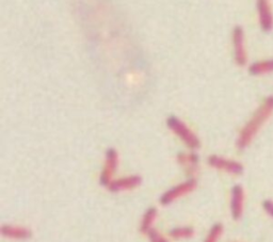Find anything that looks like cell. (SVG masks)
Segmentation results:
<instances>
[{"label": "cell", "instance_id": "obj_4", "mask_svg": "<svg viewBox=\"0 0 273 242\" xmlns=\"http://www.w3.org/2000/svg\"><path fill=\"white\" fill-rule=\"evenodd\" d=\"M234 47H235V59L239 65H244L246 62V55L243 46V30L241 27L237 26L233 33Z\"/></svg>", "mask_w": 273, "mask_h": 242}, {"label": "cell", "instance_id": "obj_3", "mask_svg": "<svg viewBox=\"0 0 273 242\" xmlns=\"http://www.w3.org/2000/svg\"><path fill=\"white\" fill-rule=\"evenodd\" d=\"M208 163L210 166H213L217 169L224 170V171L230 172L232 174L239 175L243 172V167L241 164L237 163L233 160H226L224 158L218 157V156H210L208 159Z\"/></svg>", "mask_w": 273, "mask_h": 242}, {"label": "cell", "instance_id": "obj_1", "mask_svg": "<svg viewBox=\"0 0 273 242\" xmlns=\"http://www.w3.org/2000/svg\"><path fill=\"white\" fill-rule=\"evenodd\" d=\"M273 112V96H269L266 98L265 102L254 113L250 122L245 125V127L242 129L240 137L237 142V145L239 148H244L249 145L251 140L254 138L255 134L257 133L258 129L261 127V125L266 122V120Z\"/></svg>", "mask_w": 273, "mask_h": 242}, {"label": "cell", "instance_id": "obj_11", "mask_svg": "<svg viewBox=\"0 0 273 242\" xmlns=\"http://www.w3.org/2000/svg\"><path fill=\"white\" fill-rule=\"evenodd\" d=\"M3 232L7 236H11V237H25L28 234L27 230L22 229V228H15L11 226H6L3 228Z\"/></svg>", "mask_w": 273, "mask_h": 242}, {"label": "cell", "instance_id": "obj_5", "mask_svg": "<svg viewBox=\"0 0 273 242\" xmlns=\"http://www.w3.org/2000/svg\"><path fill=\"white\" fill-rule=\"evenodd\" d=\"M231 209L233 218L235 220H238L241 217L243 209V189L239 185H236L232 189Z\"/></svg>", "mask_w": 273, "mask_h": 242}, {"label": "cell", "instance_id": "obj_10", "mask_svg": "<svg viewBox=\"0 0 273 242\" xmlns=\"http://www.w3.org/2000/svg\"><path fill=\"white\" fill-rule=\"evenodd\" d=\"M249 71L252 75H260L269 73V71H273V59L256 62V63H254L250 66Z\"/></svg>", "mask_w": 273, "mask_h": 242}, {"label": "cell", "instance_id": "obj_8", "mask_svg": "<svg viewBox=\"0 0 273 242\" xmlns=\"http://www.w3.org/2000/svg\"><path fill=\"white\" fill-rule=\"evenodd\" d=\"M196 186V183L193 181H189L187 183H185L178 187L174 188V189L170 190L169 192H166L162 198H161V203L163 204H168L170 202H172L173 200H175L176 198H178V196L185 194V193H188L189 191H191L193 188H195Z\"/></svg>", "mask_w": 273, "mask_h": 242}, {"label": "cell", "instance_id": "obj_2", "mask_svg": "<svg viewBox=\"0 0 273 242\" xmlns=\"http://www.w3.org/2000/svg\"><path fill=\"white\" fill-rule=\"evenodd\" d=\"M168 127L172 129L178 137L181 138V140L186 143V144L191 148H199L201 146V143L199 138L196 136L193 131L186 126V124L178 120L176 116L171 115L166 121Z\"/></svg>", "mask_w": 273, "mask_h": 242}, {"label": "cell", "instance_id": "obj_12", "mask_svg": "<svg viewBox=\"0 0 273 242\" xmlns=\"http://www.w3.org/2000/svg\"><path fill=\"white\" fill-rule=\"evenodd\" d=\"M178 161L185 166H195L198 163V156L196 154H180L178 155Z\"/></svg>", "mask_w": 273, "mask_h": 242}, {"label": "cell", "instance_id": "obj_7", "mask_svg": "<svg viewBox=\"0 0 273 242\" xmlns=\"http://www.w3.org/2000/svg\"><path fill=\"white\" fill-rule=\"evenodd\" d=\"M106 157H107V163H106L105 171L103 172V175H102V184H104V185H107L109 183V179H110L111 175L113 174L114 170H116V168H117V165H118L117 150L114 148L108 149Z\"/></svg>", "mask_w": 273, "mask_h": 242}, {"label": "cell", "instance_id": "obj_16", "mask_svg": "<svg viewBox=\"0 0 273 242\" xmlns=\"http://www.w3.org/2000/svg\"><path fill=\"white\" fill-rule=\"evenodd\" d=\"M262 207L265 209V211L269 214L271 218H273V201L271 200H266L262 203Z\"/></svg>", "mask_w": 273, "mask_h": 242}, {"label": "cell", "instance_id": "obj_15", "mask_svg": "<svg viewBox=\"0 0 273 242\" xmlns=\"http://www.w3.org/2000/svg\"><path fill=\"white\" fill-rule=\"evenodd\" d=\"M192 234V229L190 228H176L172 231V235L175 237H186Z\"/></svg>", "mask_w": 273, "mask_h": 242}, {"label": "cell", "instance_id": "obj_9", "mask_svg": "<svg viewBox=\"0 0 273 242\" xmlns=\"http://www.w3.org/2000/svg\"><path fill=\"white\" fill-rule=\"evenodd\" d=\"M141 182V178L139 176H133L129 178H123L120 181L114 182L110 185V189L112 191H119V190H124V189H130V188H134L138 186Z\"/></svg>", "mask_w": 273, "mask_h": 242}, {"label": "cell", "instance_id": "obj_13", "mask_svg": "<svg viewBox=\"0 0 273 242\" xmlns=\"http://www.w3.org/2000/svg\"><path fill=\"white\" fill-rule=\"evenodd\" d=\"M221 232H222V225L221 224H216V225L213 227V229H211L206 242H216L218 237L221 235Z\"/></svg>", "mask_w": 273, "mask_h": 242}, {"label": "cell", "instance_id": "obj_14", "mask_svg": "<svg viewBox=\"0 0 273 242\" xmlns=\"http://www.w3.org/2000/svg\"><path fill=\"white\" fill-rule=\"evenodd\" d=\"M155 214H156V210L155 209H149L147 211V213L145 214V217H144V221H143V225H142V230H146L149 225H151V223L152 221L154 220L155 218Z\"/></svg>", "mask_w": 273, "mask_h": 242}, {"label": "cell", "instance_id": "obj_6", "mask_svg": "<svg viewBox=\"0 0 273 242\" xmlns=\"http://www.w3.org/2000/svg\"><path fill=\"white\" fill-rule=\"evenodd\" d=\"M257 8L259 12V21L261 28L265 31H270L273 27V16L271 9L266 0H260L257 3Z\"/></svg>", "mask_w": 273, "mask_h": 242}]
</instances>
